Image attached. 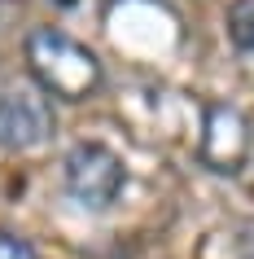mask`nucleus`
Listing matches in <instances>:
<instances>
[{
  "instance_id": "nucleus-6",
  "label": "nucleus",
  "mask_w": 254,
  "mask_h": 259,
  "mask_svg": "<svg viewBox=\"0 0 254 259\" xmlns=\"http://www.w3.org/2000/svg\"><path fill=\"white\" fill-rule=\"evenodd\" d=\"M0 259H40V250H35L27 237H18V233L0 229Z\"/></svg>"
},
{
  "instance_id": "nucleus-5",
  "label": "nucleus",
  "mask_w": 254,
  "mask_h": 259,
  "mask_svg": "<svg viewBox=\"0 0 254 259\" xmlns=\"http://www.w3.org/2000/svg\"><path fill=\"white\" fill-rule=\"evenodd\" d=\"M228 40L241 53H254V0H232L228 9Z\"/></svg>"
},
{
  "instance_id": "nucleus-4",
  "label": "nucleus",
  "mask_w": 254,
  "mask_h": 259,
  "mask_svg": "<svg viewBox=\"0 0 254 259\" xmlns=\"http://www.w3.org/2000/svg\"><path fill=\"white\" fill-rule=\"evenodd\" d=\"M53 137V114L31 93H0V150H35Z\"/></svg>"
},
{
  "instance_id": "nucleus-3",
  "label": "nucleus",
  "mask_w": 254,
  "mask_h": 259,
  "mask_svg": "<svg viewBox=\"0 0 254 259\" xmlns=\"http://www.w3.org/2000/svg\"><path fill=\"white\" fill-rule=\"evenodd\" d=\"M201 163L219 176H237L250 163V114L232 101H211L201 114Z\"/></svg>"
},
{
  "instance_id": "nucleus-2",
  "label": "nucleus",
  "mask_w": 254,
  "mask_h": 259,
  "mask_svg": "<svg viewBox=\"0 0 254 259\" xmlns=\"http://www.w3.org/2000/svg\"><path fill=\"white\" fill-rule=\"evenodd\" d=\"M62 176H66V193L88 211H106L114 206L123 180H127V167L106 141H79L75 150L66 154L62 163Z\"/></svg>"
},
{
  "instance_id": "nucleus-1",
  "label": "nucleus",
  "mask_w": 254,
  "mask_h": 259,
  "mask_svg": "<svg viewBox=\"0 0 254 259\" xmlns=\"http://www.w3.org/2000/svg\"><path fill=\"white\" fill-rule=\"evenodd\" d=\"M27 66L44 93L62 101H83L101 88V62L92 57V49H83L57 27H40L27 35Z\"/></svg>"
}]
</instances>
